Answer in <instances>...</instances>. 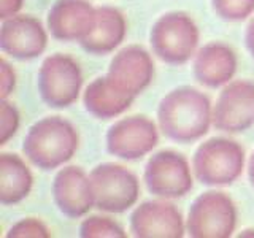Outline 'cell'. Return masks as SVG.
<instances>
[{"label": "cell", "mask_w": 254, "mask_h": 238, "mask_svg": "<svg viewBox=\"0 0 254 238\" xmlns=\"http://www.w3.org/2000/svg\"><path fill=\"white\" fill-rule=\"evenodd\" d=\"M130 232L137 238H181L186 221L169 198L148 200L132 211Z\"/></svg>", "instance_id": "cell-12"}, {"label": "cell", "mask_w": 254, "mask_h": 238, "mask_svg": "<svg viewBox=\"0 0 254 238\" xmlns=\"http://www.w3.org/2000/svg\"><path fill=\"white\" fill-rule=\"evenodd\" d=\"M24 0H0V19L13 18L19 13Z\"/></svg>", "instance_id": "cell-25"}, {"label": "cell", "mask_w": 254, "mask_h": 238, "mask_svg": "<svg viewBox=\"0 0 254 238\" xmlns=\"http://www.w3.org/2000/svg\"><path fill=\"white\" fill-rule=\"evenodd\" d=\"M8 238H50V229L37 218H24L10 227Z\"/></svg>", "instance_id": "cell-23"}, {"label": "cell", "mask_w": 254, "mask_h": 238, "mask_svg": "<svg viewBox=\"0 0 254 238\" xmlns=\"http://www.w3.org/2000/svg\"><path fill=\"white\" fill-rule=\"evenodd\" d=\"M16 87V73L6 59L0 60V97L8 99Z\"/></svg>", "instance_id": "cell-24"}, {"label": "cell", "mask_w": 254, "mask_h": 238, "mask_svg": "<svg viewBox=\"0 0 254 238\" xmlns=\"http://www.w3.org/2000/svg\"><path fill=\"white\" fill-rule=\"evenodd\" d=\"M254 124V83L235 79L227 83L213 107V127L227 133L248 130Z\"/></svg>", "instance_id": "cell-10"}, {"label": "cell", "mask_w": 254, "mask_h": 238, "mask_svg": "<svg viewBox=\"0 0 254 238\" xmlns=\"http://www.w3.org/2000/svg\"><path fill=\"white\" fill-rule=\"evenodd\" d=\"M78 145L79 137L73 124L61 116H48L27 130L22 153L40 170L50 172L67 164Z\"/></svg>", "instance_id": "cell-2"}, {"label": "cell", "mask_w": 254, "mask_h": 238, "mask_svg": "<svg viewBox=\"0 0 254 238\" xmlns=\"http://www.w3.org/2000/svg\"><path fill=\"white\" fill-rule=\"evenodd\" d=\"M51 190L58 210L70 219L86 216L95 206L91 177L81 167L68 165L61 169L56 173Z\"/></svg>", "instance_id": "cell-14"}, {"label": "cell", "mask_w": 254, "mask_h": 238, "mask_svg": "<svg viewBox=\"0 0 254 238\" xmlns=\"http://www.w3.org/2000/svg\"><path fill=\"white\" fill-rule=\"evenodd\" d=\"M192 173L185 156L172 149H162L149 157L143 179L151 194L170 200L186 195L192 189Z\"/></svg>", "instance_id": "cell-8"}, {"label": "cell", "mask_w": 254, "mask_h": 238, "mask_svg": "<svg viewBox=\"0 0 254 238\" xmlns=\"http://www.w3.org/2000/svg\"><path fill=\"white\" fill-rule=\"evenodd\" d=\"M97 8L87 0H56L48 11V30L61 42H81L94 27Z\"/></svg>", "instance_id": "cell-15"}, {"label": "cell", "mask_w": 254, "mask_h": 238, "mask_svg": "<svg viewBox=\"0 0 254 238\" xmlns=\"http://www.w3.org/2000/svg\"><path fill=\"white\" fill-rule=\"evenodd\" d=\"M211 8L218 18L238 22L254 13V0H211Z\"/></svg>", "instance_id": "cell-21"}, {"label": "cell", "mask_w": 254, "mask_h": 238, "mask_svg": "<svg viewBox=\"0 0 254 238\" xmlns=\"http://www.w3.org/2000/svg\"><path fill=\"white\" fill-rule=\"evenodd\" d=\"M135 99L124 95L110 84L107 76H99L89 83L83 95L84 108L97 119H111L130 108Z\"/></svg>", "instance_id": "cell-18"}, {"label": "cell", "mask_w": 254, "mask_h": 238, "mask_svg": "<svg viewBox=\"0 0 254 238\" xmlns=\"http://www.w3.org/2000/svg\"><path fill=\"white\" fill-rule=\"evenodd\" d=\"M38 94L51 108H67L78 100L83 87L79 63L67 54L48 56L38 68Z\"/></svg>", "instance_id": "cell-5"}, {"label": "cell", "mask_w": 254, "mask_h": 238, "mask_svg": "<svg viewBox=\"0 0 254 238\" xmlns=\"http://www.w3.org/2000/svg\"><path fill=\"white\" fill-rule=\"evenodd\" d=\"M157 143V125L143 115L119 119L107 132L108 153L124 161H138L149 154Z\"/></svg>", "instance_id": "cell-9"}, {"label": "cell", "mask_w": 254, "mask_h": 238, "mask_svg": "<svg viewBox=\"0 0 254 238\" xmlns=\"http://www.w3.org/2000/svg\"><path fill=\"white\" fill-rule=\"evenodd\" d=\"M32 184L34 177L21 156L0 154V203L10 206L22 202L30 194Z\"/></svg>", "instance_id": "cell-19"}, {"label": "cell", "mask_w": 254, "mask_h": 238, "mask_svg": "<svg viewBox=\"0 0 254 238\" xmlns=\"http://www.w3.org/2000/svg\"><path fill=\"white\" fill-rule=\"evenodd\" d=\"M198 27L188 13L170 11L159 18L149 32L153 54L170 65H183L197 53Z\"/></svg>", "instance_id": "cell-3"}, {"label": "cell", "mask_w": 254, "mask_h": 238, "mask_svg": "<svg viewBox=\"0 0 254 238\" xmlns=\"http://www.w3.org/2000/svg\"><path fill=\"white\" fill-rule=\"evenodd\" d=\"M245 169V151L237 141L214 137L203 141L192 156V172L205 186H230Z\"/></svg>", "instance_id": "cell-4"}, {"label": "cell", "mask_w": 254, "mask_h": 238, "mask_svg": "<svg viewBox=\"0 0 254 238\" xmlns=\"http://www.w3.org/2000/svg\"><path fill=\"white\" fill-rule=\"evenodd\" d=\"M248 178H250V182L251 186L254 187V151L250 157V162H248Z\"/></svg>", "instance_id": "cell-27"}, {"label": "cell", "mask_w": 254, "mask_h": 238, "mask_svg": "<svg viewBox=\"0 0 254 238\" xmlns=\"http://www.w3.org/2000/svg\"><path fill=\"white\" fill-rule=\"evenodd\" d=\"M245 45L248 48L250 54L254 58V18L250 21L248 27H246V32H245Z\"/></svg>", "instance_id": "cell-26"}, {"label": "cell", "mask_w": 254, "mask_h": 238, "mask_svg": "<svg viewBox=\"0 0 254 238\" xmlns=\"http://www.w3.org/2000/svg\"><path fill=\"white\" fill-rule=\"evenodd\" d=\"M157 124L167 138L192 143L213 125V107L203 92L181 86L164 95L157 107Z\"/></svg>", "instance_id": "cell-1"}, {"label": "cell", "mask_w": 254, "mask_h": 238, "mask_svg": "<svg viewBox=\"0 0 254 238\" xmlns=\"http://www.w3.org/2000/svg\"><path fill=\"white\" fill-rule=\"evenodd\" d=\"M127 34V22L124 14L115 6H97L95 22L91 32L79 45L89 54L103 56L113 53L124 42Z\"/></svg>", "instance_id": "cell-17"}, {"label": "cell", "mask_w": 254, "mask_h": 238, "mask_svg": "<svg viewBox=\"0 0 254 238\" xmlns=\"http://www.w3.org/2000/svg\"><path fill=\"white\" fill-rule=\"evenodd\" d=\"M105 76L115 89L132 99H137V95L153 83V58L145 48L138 45L126 46L111 59Z\"/></svg>", "instance_id": "cell-11"}, {"label": "cell", "mask_w": 254, "mask_h": 238, "mask_svg": "<svg viewBox=\"0 0 254 238\" xmlns=\"http://www.w3.org/2000/svg\"><path fill=\"white\" fill-rule=\"evenodd\" d=\"M238 237H254V229H246Z\"/></svg>", "instance_id": "cell-28"}, {"label": "cell", "mask_w": 254, "mask_h": 238, "mask_svg": "<svg viewBox=\"0 0 254 238\" xmlns=\"http://www.w3.org/2000/svg\"><path fill=\"white\" fill-rule=\"evenodd\" d=\"M95 208L105 213H124L137 203L140 181L124 165L105 162L89 173Z\"/></svg>", "instance_id": "cell-7"}, {"label": "cell", "mask_w": 254, "mask_h": 238, "mask_svg": "<svg viewBox=\"0 0 254 238\" xmlns=\"http://www.w3.org/2000/svg\"><path fill=\"white\" fill-rule=\"evenodd\" d=\"M237 71V54L229 45L211 42L203 45L194 56L192 73L206 87H219L230 83Z\"/></svg>", "instance_id": "cell-16"}, {"label": "cell", "mask_w": 254, "mask_h": 238, "mask_svg": "<svg viewBox=\"0 0 254 238\" xmlns=\"http://www.w3.org/2000/svg\"><path fill=\"white\" fill-rule=\"evenodd\" d=\"M237 208L221 190H208L192 202L186 219V232L192 238H229L235 232Z\"/></svg>", "instance_id": "cell-6"}, {"label": "cell", "mask_w": 254, "mask_h": 238, "mask_svg": "<svg viewBox=\"0 0 254 238\" xmlns=\"http://www.w3.org/2000/svg\"><path fill=\"white\" fill-rule=\"evenodd\" d=\"M48 45L46 29L30 14H16L2 21L0 50L18 60H30L43 54Z\"/></svg>", "instance_id": "cell-13"}, {"label": "cell", "mask_w": 254, "mask_h": 238, "mask_svg": "<svg viewBox=\"0 0 254 238\" xmlns=\"http://www.w3.org/2000/svg\"><path fill=\"white\" fill-rule=\"evenodd\" d=\"M83 238H126L124 229L108 216H87L79 226Z\"/></svg>", "instance_id": "cell-20"}, {"label": "cell", "mask_w": 254, "mask_h": 238, "mask_svg": "<svg viewBox=\"0 0 254 238\" xmlns=\"http://www.w3.org/2000/svg\"><path fill=\"white\" fill-rule=\"evenodd\" d=\"M21 116L14 103L2 99L0 102V145H6L19 129Z\"/></svg>", "instance_id": "cell-22"}]
</instances>
